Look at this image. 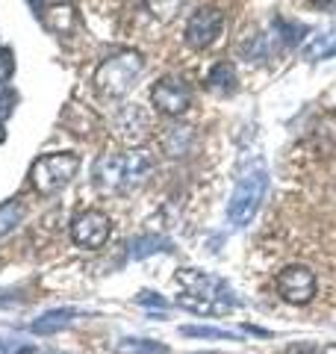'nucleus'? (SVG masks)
I'll return each instance as SVG.
<instances>
[{
    "label": "nucleus",
    "instance_id": "1",
    "mask_svg": "<svg viewBox=\"0 0 336 354\" xmlns=\"http://www.w3.org/2000/svg\"><path fill=\"white\" fill-rule=\"evenodd\" d=\"M153 171L151 151L136 148L127 153H104L95 162V183L100 192H130L148 180Z\"/></svg>",
    "mask_w": 336,
    "mask_h": 354
},
{
    "label": "nucleus",
    "instance_id": "2",
    "mask_svg": "<svg viewBox=\"0 0 336 354\" xmlns=\"http://www.w3.org/2000/svg\"><path fill=\"white\" fill-rule=\"evenodd\" d=\"M144 68V59L139 50H121L104 59L95 71V88L104 97H121L127 95V88L136 83V77Z\"/></svg>",
    "mask_w": 336,
    "mask_h": 354
},
{
    "label": "nucleus",
    "instance_id": "3",
    "mask_svg": "<svg viewBox=\"0 0 336 354\" xmlns=\"http://www.w3.org/2000/svg\"><path fill=\"white\" fill-rule=\"evenodd\" d=\"M265 189H268V171L263 165L239 177L236 189L230 195V204H227V221L233 227H245L256 216V209H260L265 198Z\"/></svg>",
    "mask_w": 336,
    "mask_h": 354
},
{
    "label": "nucleus",
    "instance_id": "4",
    "mask_svg": "<svg viewBox=\"0 0 336 354\" xmlns=\"http://www.w3.org/2000/svg\"><path fill=\"white\" fill-rule=\"evenodd\" d=\"M77 171H80V157L71 151H56V153H44V157L32 162L30 177L39 195H56L71 183Z\"/></svg>",
    "mask_w": 336,
    "mask_h": 354
},
{
    "label": "nucleus",
    "instance_id": "5",
    "mask_svg": "<svg viewBox=\"0 0 336 354\" xmlns=\"http://www.w3.org/2000/svg\"><path fill=\"white\" fill-rule=\"evenodd\" d=\"M174 281H177V286H183V292H192L198 298H207V301L218 304V307L233 310V304H236V298H233L230 286L224 283V281H218V278H212V274H207V272L180 269V272L174 274Z\"/></svg>",
    "mask_w": 336,
    "mask_h": 354
},
{
    "label": "nucleus",
    "instance_id": "6",
    "mask_svg": "<svg viewBox=\"0 0 336 354\" xmlns=\"http://www.w3.org/2000/svg\"><path fill=\"white\" fill-rule=\"evenodd\" d=\"M112 234V218L104 213V209H86L71 221V239L74 245L88 248V251H97L109 242Z\"/></svg>",
    "mask_w": 336,
    "mask_h": 354
},
{
    "label": "nucleus",
    "instance_id": "7",
    "mask_svg": "<svg viewBox=\"0 0 336 354\" xmlns=\"http://www.w3.org/2000/svg\"><path fill=\"white\" fill-rule=\"evenodd\" d=\"M274 286H277V292H280L283 301H289V304H310L312 295H316V274H312L307 266L292 263V266H286V269L277 272Z\"/></svg>",
    "mask_w": 336,
    "mask_h": 354
},
{
    "label": "nucleus",
    "instance_id": "8",
    "mask_svg": "<svg viewBox=\"0 0 336 354\" xmlns=\"http://www.w3.org/2000/svg\"><path fill=\"white\" fill-rule=\"evenodd\" d=\"M224 30V12L218 6H200L186 21V44L195 50L209 48Z\"/></svg>",
    "mask_w": 336,
    "mask_h": 354
},
{
    "label": "nucleus",
    "instance_id": "9",
    "mask_svg": "<svg viewBox=\"0 0 336 354\" xmlns=\"http://www.w3.org/2000/svg\"><path fill=\"white\" fill-rule=\"evenodd\" d=\"M151 101L156 106V113L162 115H183L189 104H192V92H189V86L180 80V77H162V80H156L153 88H151Z\"/></svg>",
    "mask_w": 336,
    "mask_h": 354
},
{
    "label": "nucleus",
    "instance_id": "10",
    "mask_svg": "<svg viewBox=\"0 0 336 354\" xmlns=\"http://www.w3.org/2000/svg\"><path fill=\"white\" fill-rule=\"evenodd\" d=\"M83 316V310H77V307H59V310H48L44 316H39L36 322L30 325L32 334H56V330H62V328H68L74 319H80Z\"/></svg>",
    "mask_w": 336,
    "mask_h": 354
},
{
    "label": "nucleus",
    "instance_id": "11",
    "mask_svg": "<svg viewBox=\"0 0 336 354\" xmlns=\"http://www.w3.org/2000/svg\"><path fill=\"white\" fill-rule=\"evenodd\" d=\"M148 127H151L148 124V115H144L136 104H133L130 109H124L121 118H118V133H121V139H124V142H139Z\"/></svg>",
    "mask_w": 336,
    "mask_h": 354
},
{
    "label": "nucleus",
    "instance_id": "12",
    "mask_svg": "<svg viewBox=\"0 0 336 354\" xmlns=\"http://www.w3.org/2000/svg\"><path fill=\"white\" fill-rule=\"evenodd\" d=\"M236 68L230 62H216L207 74V86L212 88L216 95H233L236 92Z\"/></svg>",
    "mask_w": 336,
    "mask_h": 354
},
{
    "label": "nucleus",
    "instance_id": "13",
    "mask_svg": "<svg viewBox=\"0 0 336 354\" xmlns=\"http://www.w3.org/2000/svg\"><path fill=\"white\" fill-rule=\"evenodd\" d=\"M41 18H44V27L53 30V32H59V36H62V32H68L71 24H74V12H71L68 3H53Z\"/></svg>",
    "mask_w": 336,
    "mask_h": 354
},
{
    "label": "nucleus",
    "instance_id": "14",
    "mask_svg": "<svg viewBox=\"0 0 336 354\" xmlns=\"http://www.w3.org/2000/svg\"><path fill=\"white\" fill-rule=\"evenodd\" d=\"M177 304H180L183 310H192V313H198V316H221V313H227V307H218V304L207 301V298H198L192 292H180L177 295Z\"/></svg>",
    "mask_w": 336,
    "mask_h": 354
},
{
    "label": "nucleus",
    "instance_id": "15",
    "mask_svg": "<svg viewBox=\"0 0 336 354\" xmlns=\"http://www.w3.org/2000/svg\"><path fill=\"white\" fill-rule=\"evenodd\" d=\"M24 218V204L21 201H3L0 204V236H6L9 230H15Z\"/></svg>",
    "mask_w": 336,
    "mask_h": 354
},
{
    "label": "nucleus",
    "instance_id": "16",
    "mask_svg": "<svg viewBox=\"0 0 336 354\" xmlns=\"http://www.w3.org/2000/svg\"><path fill=\"white\" fill-rule=\"evenodd\" d=\"M153 251H168V242L162 236H139V239L130 242V257L133 260H142Z\"/></svg>",
    "mask_w": 336,
    "mask_h": 354
},
{
    "label": "nucleus",
    "instance_id": "17",
    "mask_svg": "<svg viewBox=\"0 0 336 354\" xmlns=\"http://www.w3.org/2000/svg\"><path fill=\"white\" fill-rule=\"evenodd\" d=\"M118 354H168V348L153 339H121Z\"/></svg>",
    "mask_w": 336,
    "mask_h": 354
},
{
    "label": "nucleus",
    "instance_id": "18",
    "mask_svg": "<svg viewBox=\"0 0 336 354\" xmlns=\"http://www.w3.org/2000/svg\"><path fill=\"white\" fill-rule=\"evenodd\" d=\"M180 3H183V0H148V12L156 21L168 24V21H174V15L180 12Z\"/></svg>",
    "mask_w": 336,
    "mask_h": 354
},
{
    "label": "nucleus",
    "instance_id": "19",
    "mask_svg": "<svg viewBox=\"0 0 336 354\" xmlns=\"http://www.w3.org/2000/svg\"><path fill=\"white\" fill-rule=\"evenodd\" d=\"M183 337H198V339H236V334L230 330H221V328H209V325H186L180 328Z\"/></svg>",
    "mask_w": 336,
    "mask_h": 354
},
{
    "label": "nucleus",
    "instance_id": "20",
    "mask_svg": "<svg viewBox=\"0 0 336 354\" xmlns=\"http://www.w3.org/2000/svg\"><path fill=\"white\" fill-rule=\"evenodd\" d=\"M15 74V53L9 48H0V83H9Z\"/></svg>",
    "mask_w": 336,
    "mask_h": 354
},
{
    "label": "nucleus",
    "instance_id": "21",
    "mask_svg": "<svg viewBox=\"0 0 336 354\" xmlns=\"http://www.w3.org/2000/svg\"><path fill=\"white\" fill-rule=\"evenodd\" d=\"M21 351H27L24 339H0V354H21Z\"/></svg>",
    "mask_w": 336,
    "mask_h": 354
},
{
    "label": "nucleus",
    "instance_id": "22",
    "mask_svg": "<svg viewBox=\"0 0 336 354\" xmlns=\"http://www.w3.org/2000/svg\"><path fill=\"white\" fill-rule=\"evenodd\" d=\"M286 354H321V348L316 342H295V346H289Z\"/></svg>",
    "mask_w": 336,
    "mask_h": 354
},
{
    "label": "nucleus",
    "instance_id": "23",
    "mask_svg": "<svg viewBox=\"0 0 336 354\" xmlns=\"http://www.w3.org/2000/svg\"><path fill=\"white\" fill-rule=\"evenodd\" d=\"M136 301H139V304H156V307H165V298H162L160 292H139Z\"/></svg>",
    "mask_w": 336,
    "mask_h": 354
},
{
    "label": "nucleus",
    "instance_id": "24",
    "mask_svg": "<svg viewBox=\"0 0 336 354\" xmlns=\"http://www.w3.org/2000/svg\"><path fill=\"white\" fill-rule=\"evenodd\" d=\"M12 104H15V97L9 95V92H6L3 97H0V118H6L9 113H12Z\"/></svg>",
    "mask_w": 336,
    "mask_h": 354
},
{
    "label": "nucleus",
    "instance_id": "25",
    "mask_svg": "<svg viewBox=\"0 0 336 354\" xmlns=\"http://www.w3.org/2000/svg\"><path fill=\"white\" fill-rule=\"evenodd\" d=\"M328 39H330V36H328V32H324V36H321V41H319V44H321V57H324V50H328V48H324V41H328ZM304 53H307V57H316V53H319V48H310V50H304Z\"/></svg>",
    "mask_w": 336,
    "mask_h": 354
},
{
    "label": "nucleus",
    "instance_id": "26",
    "mask_svg": "<svg viewBox=\"0 0 336 354\" xmlns=\"http://www.w3.org/2000/svg\"><path fill=\"white\" fill-rule=\"evenodd\" d=\"M310 3L319 9H336V0H310Z\"/></svg>",
    "mask_w": 336,
    "mask_h": 354
},
{
    "label": "nucleus",
    "instance_id": "27",
    "mask_svg": "<svg viewBox=\"0 0 336 354\" xmlns=\"http://www.w3.org/2000/svg\"><path fill=\"white\" fill-rule=\"evenodd\" d=\"M321 354H336V342H330V346H324Z\"/></svg>",
    "mask_w": 336,
    "mask_h": 354
},
{
    "label": "nucleus",
    "instance_id": "28",
    "mask_svg": "<svg viewBox=\"0 0 336 354\" xmlns=\"http://www.w3.org/2000/svg\"><path fill=\"white\" fill-rule=\"evenodd\" d=\"M3 136H6V133H3V127H0V142H3Z\"/></svg>",
    "mask_w": 336,
    "mask_h": 354
},
{
    "label": "nucleus",
    "instance_id": "29",
    "mask_svg": "<svg viewBox=\"0 0 336 354\" xmlns=\"http://www.w3.org/2000/svg\"><path fill=\"white\" fill-rule=\"evenodd\" d=\"M200 354H218V351H200Z\"/></svg>",
    "mask_w": 336,
    "mask_h": 354
},
{
    "label": "nucleus",
    "instance_id": "30",
    "mask_svg": "<svg viewBox=\"0 0 336 354\" xmlns=\"http://www.w3.org/2000/svg\"><path fill=\"white\" fill-rule=\"evenodd\" d=\"M48 354H65V351H48Z\"/></svg>",
    "mask_w": 336,
    "mask_h": 354
}]
</instances>
